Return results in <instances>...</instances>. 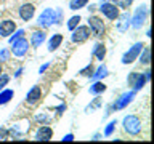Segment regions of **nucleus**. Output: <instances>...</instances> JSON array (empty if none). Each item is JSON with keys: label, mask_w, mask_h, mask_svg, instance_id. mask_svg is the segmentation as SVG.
<instances>
[{"label": "nucleus", "mask_w": 154, "mask_h": 144, "mask_svg": "<svg viewBox=\"0 0 154 144\" xmlns=\"http://www.w3.org/2000/svg\"><path fill=\"white\" fill-rule=\"evenodd\" d=\"M61 18H63V11L60 8H56V10L47 8L45 11L38 16L37 24L40 27H48V26H51V24H58L61 21Z\"/></svg>", "instance_id": "obj_1"}, {"label": "nucleus", "mask_w": 154, "mask_h": 144, "mask_svg": "<svg viewBox=\"0 0 154 144\" xmlns=\"http://www.w3.org/2000/svg\"><path fill=\"white\" fill-rule=\"evenodd\" d=\"M124 130L127 131L128 134H138L141 131V120H140L137 115H127L124 118Z\"/></svg>", "instance_id": "obj_2"}, {"label": "nucleus", "mask_w": 154, "mask_h": 144, "mask_svg": "<svg viewBox=\"0 0 154 144\" xmlns=\"http://www.w3.org/2000/svg\"><path fill=\"white\" fill-rule=\"evenodd\" d=\"M88 26H90V32L93 34L95 37L101 38L104 35L106 27H104V22H103V19H101V18H98V16L88 18Z\"/></svg>", "instance_id": "obj_3"}, {"label": "nucleus", "mask_w": 154, "mask_h": 144, "mask_svg": "<svg viewBox=\"0 0 154 144\" xmlns=\"http://www.w3.org/2000/svg\"><path fill=\"white\" fill-rule=\"evenodd\" d=\"M143 43L141 42H138V43H135V45L130 48V50L125 53V55L122 56V64H132V62L137 59V58L140 56V53H141L143 50Z\"/></svg>", "instance_id": "obj_4"}, {"label": "nucleus", "mask_w": 154, "mask_h": 144, "mask_svg": "<svg viewBox=\"0 0 154 144\" xmlns=\"http://www.w3.org/2000/svg\"><path fill=\"white\" fill-rule=\"evenodd\" d=\"M146 16H148V8L146 7L137 8L133 18H130V22H132L133 29H140V27H141L143 24H144V21H146Z\"/></svg>", "instance_id": "obj_5"}, {"label": "nucleus", "mask_w": 154, "mask_h": 144, "mask_svg": "<svg viewBox=\"0 0 154 144\" xmlns=\"http://www.w3.org/2000/svg\"><path fill=\"white\" fill-rule=\"evenodd\" d=\"M127 83L130 86H133L135 91H138L144 86V83H146V75L140 74V72H132V74L128 75V79H127Z\"/></svg>", "instance_id": "obj_6"}, {"label": "nucleus", "mask_w": 154, "mask_h": 144, "mask_svg": "<svg viewBox=\"0 0 154 144\" xmlns=\"http://www.w3.org/2000/svg\"><path fill=\"white\" fill-rule=\"evenodd\" d=\"M88 37H90V27L77 26L74 29V32H72V35H71V40L74 43H82V42H85Z\"/></svg>", "instance_id": "obj_7"}, {"label": "nucleus", "mask_w": 154, "mask_h": 144, "mask_svg": "<svg viewBox=\"0 0 154 144\" xmlns=\"http://www.w3.org/2000/svg\"><path fill=\"white\" fill-rule=\"evenodd\" d=\"M100 11L104 14L108 19H111V21H114L116 18L119 16V7H116L114 3H109V2H104V3H101V7H100Z\"/></svg>", "instance_id": "obj_8"}, {"label": "nucleus", "mask_w": 154, "mask_h": 144, "mask_svg": "<svg viewBox=\"0 0 154 144\" xmlns=\"http://www.w3.org/2000/svg\"><path fill=\"white\" fill-rule=\"evenodd\" d=\"M11 45H13V48H11L13 55H14V56H18V58L24 56V55L27 53V50H29V42H27L24 37L18 38V40H16V42H13Z\"/></svg>", "instance_id": "obj_9"}, {"label": "nucleus", "mask_w": 154, "mask_h": 144, "mask_svg": "<svg viewBox=\"0 0 154 144\" xmlns=\"http://www.w3.org/2000/svg\"><path fill=\"white\" fill-rule=\"evenodd\" d=\"M135 94H137V91L135 90H132V91H127V93H124V94H120V98L116 101V103L112 104V107L111 109H124L125 106H128L130 103L133 101V98H135Z\"/></svg>", "instance_id": "obj_10"}, {"label": "nucleus", "mask_w": 154, "mask_h": 144, "mask_svg": "<svg viewBox=\"0 0 154 144\" xmlns=\"http://www.w3.org/2000/svg\"><path fill=\"white\" fill-rule=\"evenodd\" d=\"M14 29H16V22L11 21V19H5V21L0 22V35L2 37L11 35Z\"/></svg>", "instance_id": "obj_11"}, {"label": "nucleus", "mask_w": 154, "mask_h": 144, "mask_svg": "<svg viewBox=\"0 0 154 144\" xmlns=\"http://www.w3.org/2000/svg\"><path fill=\"white\" fill-rule=\"evenodd\" d=\"M40 98H42V90H40V86H32V88L29 90L27 96H26V101H27V104L34 106V104H37L38 101H40Z\"/></svg>", "instance_id": "obj_12"}, {"label": "nucleus", "mask_w": 154, "mask_h": 144, "mask_svg": "<svg viewBox=\"0 0 154 144\" xmlns=\"http://www.w3.org/2000/svg\"><path fill=\"white\" fill-rule=\"evenodd\" d=\"M34 13H35V8H34L32 3H24L21 8H19V18L23 19V21H29V19H32Z\"/></svg>", "instance_id": "obj_13"}, {"label": "nucleus", "mask_w": 154, "mask_h": 144, "mask_svg": "<svg viewBox=\"0 0 154 144\" xmlns=\"http://www.w3.org/2000/svg\"><path fill=\"white\" fill-rule=\"evenodd\" d=\"M117 31L119 32H125L128 29V26H130V13H122V14H119L117 18Z\"/></svg>", "instance_id": "obj_14"}, {"label": "nucleus", "mask_w": 154, "mask_h": 144, "mask_svg": "<svg viewBox=\"0 0 154 144\" xmlns=\"http://www.w3.org/2000/svg\"><path fill=\"white\" fill-rule=\"evenodd\" d=\"M51 138H53V130L50 127H40L35 133L37 141H50Z\"/></svg>", "instance_id": "obj_15"}, {"label": "nucleus", "mask_w": 154, "mask_h": 144, "mask_svg": "<svg viewBox=\"0 0 154 144\" xmlns=\"http://www.w3.org/2000/svg\"><path fill=\"white\" fill-rule=\"evenodd\" d=\"M43 42H45V32H43V31L34 32L32 35H31V43H32L34 48H38Z\"/></svg>", "instance_id": "obj_16"}, {"label": "nucleus", "mask_w": 154, "mask_h": 144, "mask_svg": "<svg viewBox=\"0 0 154 144\" xmlns=\"http://www.w3.org/2000/svg\"><path fill=\"white\" fill-rule=\"evenodd\" d=\"M61 42H63V35H61V34H55V35H51L50 42H48V50L55 51L56 48H60Z\"/></svg>", "instance_id": "obj_17"}, {"label": "nucleus", "mask_w": 154, "mask_h": 144, "mask_svg": "<svg viewBox=\"0 0 154 144\" xmlns=\"http://www.w3.org/2000/svg\"><path fill=\"white\" fill-rule=\"evenodd\" d=\"M93 56L96 58V59H100V61L104 59V56H106V46L103 45V43H96V45H95Z\"/></svg>", "instance_id": "obj_18"}, {"label": "nucleus", "mask_w": 154, "mask_h": 144, "mask_svg": "<svg viewBox=\"0 0 154 144\" xmlns=\"http://www.w3.org/2000/svg\"><path fill=\"white\" fill-rule=\"evenodd\" d=\"M106 75H108V67L103 64L91 74V80H100V79H103V77H106Z\"/></svg>", "instance_id": "obj_19"}, {"label": "nucleus", "mask_w": 154, "mask_h": 144, "mask_svg": "<svg viewBox=\"0 0 154 144\" xmlns=\"http://www.w3.org/2000/svg\"><path fill=\"white\" fill-rule=\"evenodd\" d=\"M103 91H106V85L103 83V82H96L95 80V83L90 86V93L91 94H101Z\"/></svg>", "instance_id": "obj_20"}, {"label": "nucleus", "mask_w": 154, "mask_h": 144, "mask_svg": "<svg viewBox=\"0 0 154 144\" xmlns=\"http://www.w3.org/2000/svg\"><path fill=\"white\" fill-rule=\"evenodd\" d=\"M140 55H141V56H140V62H141V64H144V66H148L149 61H151V50L143 46V50H141V53H140Z\"/></svg>", "instance_id": "obj_21"}, {"label": "nucleus", "mask_w": 154, "mask_h": 144, "mask_svg": "<svg viewBox=\"0 0 154 144\" xmlns=\"http://www.w3.org/2000/svg\"><path fill=\"white\" fill-rule=\"evenodd\" d=\"M14 96V91L13 90H5V91H2V93H0V106L2 104H7L10 99H11Z\"/></svg>", "instance_id": "obj_22"}, {"label": "nucleus", "mask_w": 154, "mask_h": 144, "mask_svg": "<svg viewBox=\"0 0 154 144\" xmlns=\"http://www.w3.org/2000/svg\"><path fill=\"white\" fill-rule=\"evenodd\" d=\"M87 3H88V0H71L69 8L71 10H80L82 7H85Z\"/></svg>", "instance_id": "obj_23"}, {"label": "nucleus", "mask_w": 154, "mask_h": 144, "mask_svg": "<svg viewBox=\"0 0 154 144\" xmlns=\"http://www.w3.org/2000/svg\"><path fill=\"white\" fill-rule=\"evenodd\" d=\"M79 22H80V16H79V14H77V16H72L69 21H67V29H69V31H74V29L79 26Z\"/></svg>", "instance_id": "obj_24"}, {"label": "nucleus", "mask_w": 154, "mask_h": 144, "mask_svg": "<svg viewBox=\"0 0 154 144\" xmlns=\"http://www.w3.org/2000/svg\"><path fill=\"white\" fill-rule=\"evenodd\" d=\"M112 3L116 5V7H120V8H128L130 5L133 3V0H112Z\"/></svg>", "instance_id": "obj_25"}, {"label": "nucleus", "mask_w": 154, "mask_h": 144, "mask_svg": "<svg viewBox=\"0 0 154 144\" xmlns=\"http://www.w3.org/2000/svg\"><path fill=\"white\" fill-rule=\"evenodd\" d=\"M116 125H117V122H116V120H112V122L108 123V127H106V130H104V136H111V134L114 133Z\"/></svg>", "instance_id": "obj_26"}, {"label": "nucleus", "mask_w": 154, "mask_h": 144, "mask_svg": "<svg viewBox=\"0 0 154 144\" xmlns=\"http://www.w3.org/2000/svg\"><path fill=\"white\" fill-rule=\"evenodd\" d=\"M80 75H84V77H87V75H90V74H93V66L91 64H88L87 67H84V69H82L80 72H79Z\"/></svg>", "instance_id": "obj_27"}, {"label": "nucleus", "mask_w": 154, "mask_h": 144, "mask_svg": "<svg viewBox=\"0 0 154 144\" xmlns=\"http://www.w3.org/2000/svg\"><path fill=\"white\" fill-rule=\"evenodd\" d=\"M10 82V77L7 74H0V90H3V86Z\"/></svg>", "instance_id": "obj_28"}, {"label": "nucleus", "mask_w": 154, "mask_h": 144, "mask_svg": "<svg viewBox=\"0 0 154 144\" xmlns=\"http://www.w3.org/2000/svg\"><path fill=\"white\" fill-rule=\"evenodd\" d=\"M24 35V31H23V29H19V31L16 32V34H14V35L11 37V38H10V43H13V42H16L18 40V38H21Z\"/></svg>", "instance_id": "obj_29"}, {"label": "nucleus", "mask_w": 154, "mask_h": 144, "mask_svg": "<svg viewBox=\"0 0 154 144\" xmlns=\"http://www.w3.org/2000/svg\"><path fill=\"white\" fill-rule=\"evenodd\" d=\"M8 58H10V53H8V50H5V48H2V50H0V61H8Z\"/></svg>", "instance_id": "obj_30"}, {"label": "nucleus", "mask_w": 154, "mask_h": 144, "mask_svg": "<svg viewBox=\"0 0 154 144\" xmlns=\"http://www.w3.org/2000/svg\"><path fill=\"white\" fill-rule=\"evenodd\" d=\"M100 104H101V99H100V98H95V101H93V103H91V104L88 106V107H87V110H93V109L98 107Z\"/></svg>", "instance_id": "obj_31"}, {"label": "nucleus", "mask_w": 154, "mask_h": 144, "mask_svg": "<svg viewBox=\"0 0 154 144\" xmlns=\"http://www.w3.org/2000/svg\"><path fill=\"white\" fill-rule=\"evenodd\" d=\"M7 134H8L7 130H5V128H0V139H3L5 136H7Z\"/></svg>", "instance_id": "obj_32"}, {"label": "nucleus", "mask_w": 154, "mask_h": 144, "mask_svg": "<svg viewBox=\"0 0 154 144\" xmlns=\"http://www.w3.org/2000/svg\"><path fill=\"white\" fill-rule=\"evenodd\" d=\"M48 67H50V62H47V64H43V66L40 67V70H38V72H40V74H43V72H45V70L48 69Z\"/></svg>", "instance_id": "obj_33"}, {"label": "nucleus", "mask_w": 154, "mask_h": 144, "mask_svg": "<svg viewBox=\"0 0 154 144\" xmlns=\"http://www.w3.org/2000/svg\"><path fill=\"white\" fill-rule=\"evenodd\" d=\"M72 139H74V134H66V136L64 138H63V141H72Z\"/></svg>", "instance_id": "obj_34"}, {"label": "nucleus", "mask_w": 154, "mask_h": 144, "mask_svg": "<svg viewBox=\"0 0 154 144\" xmlns=\"http://www.w3.org/2000/svg\"><path fill=\"white\" fill-rule=\"evenodd\" d=\"M66 109V104H61L60 107H56V110H58V114H63V110Z\"/></svg>", "instance_id": "obj_35"}, {"label": "nucleus", "mask_w": 154, "mask_h": 144, "mask_svg": "<svg viewBox=\"0 0 154 144\" xmlns=\"http://www.w3.org/2000/svg\"><path fill=\"white\" fill-rule=\"evenodd\" d=\"M144 75H146V80H149V79H151V70H146V72H144Z\"/></svg>", "instance_id": "obj_36"}, {"label": "nucleus", "mask_w": 154, "mask_h": 144, "mask_svg": "<svg viewBox=\"0 0 154 144\" xmlns=\"http://www.w3.org/2000/svg\"><path fill=\"white\" fill-rule=\"evenodd\" d=\"M21 72H23V69H18L16 74H14V77H19V75H21Z\"/></svg>", "instance_id": "obj_37"}, {"label": "nucleus", "mask_w": 154, "mask_h": 144, "mask_svg": "<svg viewBox=\"0 0 154 144\" xmlns=\"http://www.w3.org/2000/svg\"><path fill=\"white\" fill-rule=\"evenodd\" d=\"M0 74H2V64H0Z\"/></svg>", "instance_id": "obj_38"}, {"label": "nucleus", "mask_w": 154, "mask_h": 144, "mask_svg": "<svg viewBox=\"0 0 154 144\" xmlns=\"http://www.w3.org/2000/svg\"><path fill=\"white\" fill-rule=\"evenodd\" d=\"M104 2H106V0H101V3H104Z\"/></svg>", "instance_id": "obj_39"}]
</instances>
